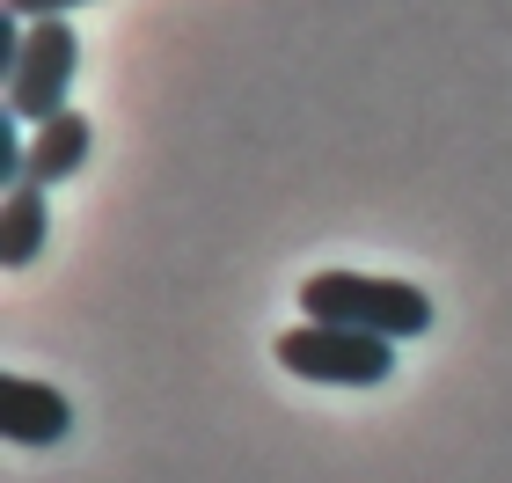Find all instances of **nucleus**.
Wrapping results in <instances>:
<instances>
[{"instance_id": "nucleus-1", "label": "nucleus", "mask_w": 512, "mask_h": 483, "mask_svg": "<svg viewBox=\"0 0 512 483\" xmlns=\"http://www.w3.org/2000/svg\"><path fill=\"white\" fill-rule=\"evenodd\" d=\"M308 322H344V330H374L388 344L432 330V293L410 279H374V271H315L300 279Z\"/></svg>"}, {"instance_id": "nucleus-2", "label": "nucleus", "mask_w": 512, "mask_h": 483, "mask_svg": "<svg viewBox=\"0 0 512 483\" xmlns=\"http://www.w3.org/2000/svg\"><path fill=\"white\" fill-rule=\"evenodd\" d=\"M278 366L322 388H381L395 374V344L374 330H344V322H300L278 337Z\"/></svg>"}, {"instance_id": "nucleus-3", "label": "nucleus", "mask_w": 512, "mask_h": 483, "mask_svg": "<svg viewBox=\"0 0 512 483\" xmlns=\"http://www.w3.org/2000/svg\"><path fill=\"white\" fill-rule=\"evenodd\" d=\"M74 66H81L74 22H66V15H44V22H30V37H22L15 66L0 74V103H8L22 125L59 118V110H74V103H66V88H74Z\"/></svg>"}, {"instance_id": "nucleus-4", "label": "nucleus", "mask_w": 512, "mask_h": 483, "mask_svg": "<svg viewBox=\"0 0 512 483\" xmlns=\"http://www.w3.org/2000/svg\"><path fill=\"white\" fill-rule=\"evenodd\" d=\"M0 432H8L15 447H59L66 432H74V403H66L52 381L0 374Z\"/></svg>"}, {"instance_id": "nucleus-5", "label": "nucleus", "mask_w": 512, "mask_h": 483, "mask_svg": "<svg viewBox=\"0 0 512 483\" xmlns=\"http://www.w3.org/2000/svg\"><path fill=\"white\" fill-rule=\"evenodd\" d=\"M88 147H96V125L81 118V110H59V118H44L30 132V161H22V183H37V191H52V183H66L88 161Z\"/></svg>"}, {"instance_id": "nucleus-6", "label": "nucleus", "mask_w": 512, "mask_h": 483, "mask_svg": "<svg viewBox=\"0 0 512 483\" xmlns=\"http://www.w3.org/2000/svg\"><path fill=\"white\" fill-rule=\"evenodd\" d=\"M44 235H52V213H44V191H37V183H8V198H0V257H8V271L37 264Z\"/></svg>"}, {"instance_id": "nucleus-7", "label": "nucleus", "mask_w": 512, "mask_h": 483, "mask_svg": "<svg viewBox=\"0 0 512 483\" xmlns=\"http://www.w3.org/2000/svg\"><path fill=\"white\" fill-rule=\"evenodd\" d=\"M66 8H88V0H8V15H22V22H44V15H66Z\"/></svg>"}]
</instances>
